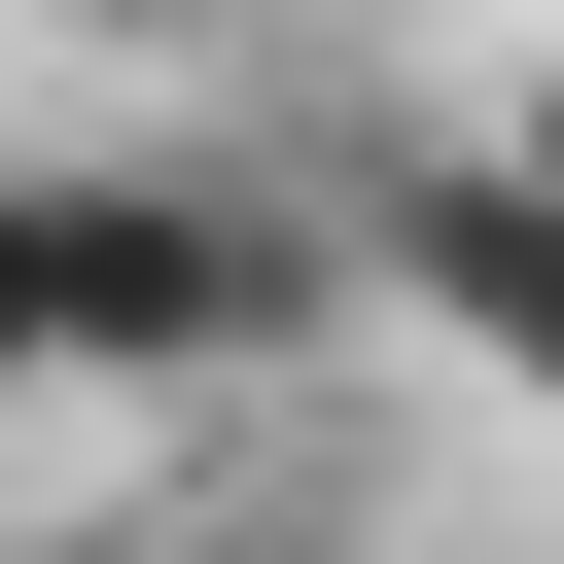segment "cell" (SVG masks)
I'll use <instances>...</instances> for the list:
<instances>
[{
    "label": "cell",
    "mask_w": 564,
    "mask_h": 564,
    "mask_svg": "<svg viewBox=\"0 0 564 564\" xmlns=\"http://www.w3.org/2000/svg\"><path fill=\"white\" fill-rule=\"evenodd\" d=\"M388 282H352V176H70V388H317Z\"/></svg>",
    "instance_id": "obj_1"
},
{
    "label": "cell",
    "mask_w": 564,
    "mask_h": 564,
    "mask_svg": "<svg viewBox=\"0 0 564 564\" xmlns=\"http://www.w3.org/2000/svg\"><path fill=\"white\" fill-rule=\"evenodd\" d=\"M0 564H106V529H0Z\"/></svg>",
    "instance_id": "obj_4"
},
{
    "label": "cell",
    "mask_w": 564,
    "mask_h": 564,
    "mask_svg": "<svg viewBox=\"0 0 564 564\" xmlns=\"http://www.w3.org/2000/svg\"><path fill=\"white\" fill-rule=\"evenodd\" d=\"M70 388V141H0V423Z\"/></svg>",
    "instance_id": "obj_3"
},
{
    "label": "cell",
    "mask_w": 564,
    "mask_h": 564,
    "mask_svg": "<svg viewBox=\"0 0 564 564\" xmlns=\"http://www.w3.org/2000/svg\"><path fill=\"white\" fill-rule=\"evenodd\" d=\"M352 282H388L458 388L564 423V176H529V141H388V176H352Z\"/></svg>",
    "instance_id": "obj_2"
}]
</instances>
